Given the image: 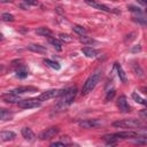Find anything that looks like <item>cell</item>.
Returning a JSON list of instances; mask_svg holds the SVG:
<instances>
[{
	"label": "cell",
	"instance_id": "277c9868",
	"mask_svg": "<svg viewBox=\"0 0 147 147\" xmlns=\"http://www.w3.org/2000/svg\"><path fill=\"white\" fill-rule=\"evenodd\" d=\"M40 100L39 99H25V100H20L17 102L18 107L22 109H31V108H37L40 106Z\"/></svg>",
	"mask_w": 147,
	"mask_h": 147
},
{
	"label": "cell",
	"instance_id": "e0dca14e",
	"mask_svg": "<svg viewBox=\"0 0 147 147\" xmlns=\"http://www.w3.org/2000/svg\"><path fill=\"white\" fill-rule=\"evenodd\" d=\"M82 52L87 57H95L96 54H98V52L94 48H92V47H83L82 48Z\"/></svg>",
	"mask_w": 147,
	"mask_h": 147
},
{
	"label": "cell",
	"instance_id": "6da1fadb",
	"mask_svg": "<svg viewBox=\"0 0 147 147\" xmlns=\"http://www.w3.org/2000/svg\"><path fill=\"white\" fill-rule=\"evenodd\" d=\"M101 76H102V70H101V69H96V70L87 78V80L85 82V84H84V86H83V90H82V94L85 95V94H87L88 92H91V91L96 86V84L100 82Z\"/></svg>",
	"mask_w": 147,
	"mask_h": 147
},
{
	"label": "cell",
	"instance_id": "8fae6325",
	"mask_svg": "<svg viewBox=\"0 0 147 147\" xmlns=\"http://www.w3.org/2000/svg\"><path fill=\"white\" fill-rule=\"evenodd\" d=\"M37 87L34 86H20L16 87L15 90H13L11 92L16 93V94H23V93H32V92H37Z\"/></svg>",
	"mask_w": 147,
	"mask_h": 147
},
{
	"label": "cell",
	"instance_id": "e575fe53",
	"mask_svg": "<svg viewBox=\"0 0 147 147\" xmlns=\"http://www.w3.org/2000/svg\"><path fill=\"white\" fill-rule=\"evenodd\" d=\"M138 1H139V2H140L142 6H145V5H146V0H138Z\"/></svg>",
	"mask_w": 147,
	"mask_h": 147
},
{
	"label": "cell",
	"instance_id": "30bf717a",
	"mask_svg": "<svg viewBox=\"0 0 147 147\" xmlns=\"http://www.w3.org/2000/svg\"><path fill=\"white\" fill-rule=\"evenodd\" d=\"M84 2H85L86 5H88V6L93 7V8H95V9H100V10H103V11H107V13L111 11V9H109L106 5L99 3V2H96V1H94V0H84Z\"/></svg>",
	"mask_w": 147,
	"mask_h": 147
},
{
	"label": "cell",
	"instance_id": "d4e9b609",
	"mask_svg": "<svg viewBox=\"0 0 147 147\" xmlns=\"http://www.w3.org/2000/svg\"><path fill=\"white\" fill-rule=\"evenodd\" d=\"M132 99L136 101V102H138V103H141V105H144V106H146V100L145 99H142L139 94H137L136 92H133L132 93Z\"/></svg>",
	"mask_w": 147,
	"mask_h": 147
},
{
	"label": "cell",
	"instance_id": "4dcf8cb0",
	"mask_svg": "<svg viewBox=\"0 0 147 147\" xmlns=\"http://www.w3.org/2000/svg\"><path fill=\"white\" fill-rule=\"evenodd\" d=\"M80 41H82V42H84V44H92V42H93V40H92V39H90V38H86V37H83V38H80Z\"/></svg>",
	"mask_w": 147,
	"mask_h": 147
},
{
	"label": "cell",
	"instance_id": "8d00e7d4",
	"mask_svg": "<svg viewBox=\"0 0 147 147\" xmlns=\"http://www.w3.org/2000/svg\"><path fill=\"white\" fill-rule=\"evenodd\" d=\"M0 68H1V65H0Z\"/></svg>",
	"mask_w": 147,
	"mask_h": 147
},
{
	"label": "cell",
	"instance_id": "d6986e66",
	"mask_svg": "<svg viewBox=\"0 0 147 147\" xmlns=\"http://www.w3.org/2000/svg\"><path fill=\"white\" fill-rule=\"evenodd\" d=\"M36 33L39 34V36H45V37H48L52 34V31L48 29V28H45V26H41V28H38L36 30Z\"/></svg>",
	"mask_w": 147,
	"mask_h": 147
},
{
	"label": "cell",
	"instance_id": "f1b7e54d",
	"mask_svg": "<svg viewBox=\"0 0 147 147\" xmlns=\"http://www.w3.org/2000/svg\"><path fill=\"white\" fill-rule=\"evenodd\" d=\"M60 39L61 40H64V41H71L72 40V38L69 34H67V33H61L60 34Z\"/></svg>",
	"mask_w": 147,
	"mask_h": 147
},
{
	"label": "cell",
	"instance_id": "7c38bea8",
	"mask_svg": "<svg viewBox=\"0 0 147 147\" xmlns=\"http://www.w3.org/2000/svg\"><path fill=\"white\" fill-rule=\"evenodd\" d=\"M114 134L117 139H129V138L136 137L138 133L133 132V131H122V132H117V133H114Z\"/></svg>",
	"mask_w": 147,
	"mask_h": 147
},
{
	"label": "cell",
	"instance_id": "484cf974",
	"mask_svg": "<svg viewBox=\"0 0 147 147\" xmlns=\"http://www.w3.org/2000/svg\"><path fill=\"white\" fill-rule=\"evenodd\" d=\"M132 68H133V71H134V74H136L137 76L142 77L144 71H142V69L140 68V65H139V64H133V65H132Z\"/></svg>",
	"mask_w": 147,
	"mask_h": 147
},
{
	"label": "cell",
	"instance_id": "d590c367",
	"mask_svg": "<svg viewBox=\"0 0 147 147\" xmlns=\"http://www.w3.org/2000/svg\"><path fill=\"white\" fill-rule=\"evenodd\" d=\"M2 38H3V37H2V34L0 33V40H2Z\"/></svg>",
	"mask_w": 147,
	"mask_h": 147
},
{
	"label": "cell",
	"instance_id": "5b68a950",
	"mask_svg": "<svg viewBox=\"0 0 147 147\" xmlns=\"http://www.w3.org/2000/svg\"><path fill=\"white\" fill-rule=\"evenodd\" d=\"M64 92V90H49V91H46L44 93H41L38 99L40 101H46V100H49V99H53L55 96H59V95H62Z\"/></svg>",
	"mask_w": 147,
	"mask_h": 147
},
{
	"label": "cell",
	"instance_id": "d6a6232c",
	"mask_svg": "<svg viewBox=\"0 0 147 147\" xmlns=\"http://www.w3.org/2000/svg\"><path fill=\"white\" fill-rule=\"evenodd\" d=\"M51 146H65V142H63V141H56V142H52L51 144Z\"/></svg>",
	"mask_w": 147,
	"mask_h": 147
},
{
	"label": "cell",
	"instance_id": "7a4b0ae2",
	"mask_svg": "<svg viewBox=\"0 0 147 147\" xmlns=\"http://www.w3.org/2000/svg\"><path fill=\"white\" fill-rule=\"evenodd\" d=\"M76 94H77V87H76V86L64 90V92H63V94H62V96H63V98L61 99L60 103L56 106V109H59V108L63 109V108H65L67 106H69V105L74 101V99H75Z\"/></svg>",
	"mask_w": 147,
	"mask_h": 147
},
{
	"label": "cell",
	"instance_id": "603a6c76",
	"mask_svg": "<svg viewBox=\"0 0 147 147\" xmlns=\"http://www.w3.org/2000/svg\"><path fill=\"white\" fill-rule=\"evenodd\" d=\"M45 63L48 64L51 68H53L55 70H60V68H61V65L56 61H53V60H49V59H45Z\"/></svg>",
	"mask_w": 147,
	"mask_h": 147
},
{
	"label": "cell",
	"instance_id": "ac0fdd59",
	"mask_svg": "<svg viewBox=\"0 0 147 147\" xmlns=\"http://www.w3.org/2000/svg\"><path fill=\"white\" fill-rule=\"evenodd\" d=\"M28 49L32 51V52H37V53H46V47L41 46V45H37V44H31L28 46Z\"/></svg>",
	"mask_w": 147,
	"mask_h": 147
},
{
	"label": "cell",
	"instance_id": "52a82bcc",
	"mask_svg": "<svg viewBox=\"0 0 147 147\" xmlns=\"http://www.w3.org/2000/svg\"><path fill=\"white\" fill-rule=\"evenodd\" d=\"M57 133H59V127L53 126V127H49V129H47L46 131L41 132V133L39 134V138H40L41 140H47V139H51V138L55 137Z\"/></svg>",
	"mask_w": 147,
	"mask_h": 147
},
{
	"label": "cell",
	"instance_id": "3957f363",
	"mask_svg": "<svg viewBox=\"0 0 147 147\" xmlns=\"http://www.w3.org/2000/svg\"><path fill=\"white\" fill-rule=\"evenodd\" d=\"M113 125L115 127H123V129H136V127H140L141 123L139 119L136 118H126V119H121V121H116L113 123Z\"/></svg>",
	"mask_w": 147,
	"mask_h": 147
},
{
	"label": "cell",
	"instance_id": "2e32d148",
	"mask_svg": "<svg viewBox=\"0 0 147 147\" xmlns=\"http://www.w3.org/2000/svg\"><path fill=\"white\" fill-rule=\"evenodd\" d=\"M115 67H116V70H117V74H118V77H119L121 82H122V83H126L127 77H126V74H125V71L123 70L122 65H121L119 63H115Z\"/></svg>",
	"mask_w": 147,
	"mask_h": 147
},
{
	"label": "cell",
	"instance_id": "9a60e30c",
	"mask_svg": "<svg viewBox=\"0 0 147 147\" xmlns=\"http://www.w3.org/2000/svg\"><path fill=\"white\" fill-rule=\"evenodd\" d=\"M15 137H16V134L13 131H2V132H0V139L2 141L13 140V139H15Z\"/></svg>",
	"mask_w": 147,
	"mask_h": 147
},
{
	"label": "cell",
	"instance_id": "1f68e13d",
	"mask_svg": "<svg viewBox=\"0 0 147 147\" xmlns=\"http://www.w3.org/2000/svg\"><path fill=\"white\" fill-rule=\"evenodd\" d=\"M24 2H26L28 5H31V6H37L38 5V1L37 0H23Z\"/></svg>",
	"mask_w": 147,
	"mask_h": 147
},
{
	"label": "cell",
	"instance_id": "83f0119b",
	"mask_svg": "<svg viewBox=\"0 0 147 147\" xmlns=\"http://www.w3.org/2000/svg\"><path fill=\"white\" fill-rule=\"evenodd\" d=\"M114 95H115V90H111V91H108V93H107V95H106V98H105V101L107 102V101H109V100H111V99L114 98Z\"/></svg>",
	"mask_w": 147,
	"mask_h": 147
},
{
	"label": "cell",
	"instance_id": "9c48e42d",
	"mask_svg": "<svg viewBox=\"0 0 147 147\" xmlns=\"http://www.w3.org/2000/svg\"><path fill=\"white\" fill-rule=\"evenodd\" d=\"M117 106L119 108V110L122 113H129L130 111V106L126 101V96L125 95H121L117 100Z\"/></svg>",
	"mask_w": 147,
	"mask_h": 147
},
{
	"label": "cell",
	"instance_id": "cb8c5ba5",
	"mask_svg": "<svg viewBox=\"0 0 147 147\" xmlns=\"http://www.w3.org/2000/svg\"><path fill=\"white\" fill-rule=\"evenodd\" d=\"M49 44L51 45H53L57 51H61V46H62V42H61V40H59V39H55V38H49Z\"/></svg>",
	"mask_w": 147,
	"mask_h": 147
},
{
	"label": "cell",
	"instance_id": "7402d4cb",
	"mask_svg": "<svg viewBox=\"0 0 147 147\" xmlns=\"http://www.w3.org/2000/svg\"><path fill=\"white\" fill-rule=\"evenodd\" d=\"M72 31L74 32H76L77 34H79V36H85V33H86V30H85V28H83L82 25H74L72 26Z\"/></svg>",
	"mask_w": 147,
	"mask_h": 147
},
{
	"label": "cell",
	"instance_id": "ba28073f",
	"mask_svg": "<svg viewBox=\"0 0 147 147\" xmlns=\"http://www.w3.org/2000/svg\"><path fill=\"white\" fill-rule=\"evenodd\" d=\"M1 99L5 101V102H7V103H16V102H18L21 99H20V95L18 94H16V93H14V92H8V93H6V94H3L2 96H1Z\"/></svg>",
	"mask_w": 147,
	"mask_h": 147
},
{
	"label": "cell",
	"instance_id": "f546056e",
	"mask_svg": "<svg viewBox=\"0 0 147 147\" xmlns=\"http://www.w3.org/2000/svg\"><path fill=\"white\" fill-rule=\"evenodd\" d=\"M127 9H130L131 11H134V13H138V14H141V9L138 8V7H134V6H127Z\"/></svg>",
	"mask_w": 147,
	"mask_h": 147
},
{
	"label": "cell",
	"instance_id": "44dd1931",
	"mask_svg": "<svg viewBox=\"0 0 147 147\" xmlns=\"http://www.w3.org/2000/svg\"><path fill=\"white\" fill-rule=\"evenodd\" d=\"M103 140L107 145H115L117 142V138L115 137V134H106L103 136Z\"/></svg>",
	"mask_w": 147,
	"mask_h": 147
},
{
	"label": "cell",
	"instance_id": "8992f818",
	"mask_svg": "<svg viewBox=\"0 0 147 147\" xmlns=\"http://www.w3.org/2000/svg\"><path fill=\"white\" fill-rule=\"evenodd\" d=\"M101 125H102V122L99 119H86V121L79 122V126L84 127V129H94V127H98Z\"/></svg>",
	"mask_w": 147,
	"mask_h": 147
},
{
	"label": "cell",
	"instance_id": "4316f807",
	"mask_svg": "<svg viewBox=\"0 0 147 147\" xmlns=\"http://www.w3.org/2000/svg\"><path fill=\"white\" fill-rule=\"evenodd\" d=\"M1 18L3 21H6V22H13L14 21V16L11 14H9V13H3L2 16H1Z\"/></svg>",
	"mask_w": 147,
	"mask_h": 147
},
{
	"label": "cell",
	"instance_id": "4fadbf2b",
	"mask_svg": "<svg viewBox=\"0 0 147 147\" xmlns=\"http://www.w3.org/2000/svg\"><path fill=\"white\" fill-rule=\"evenodd\" d=\"M22 136H23V138H24L25 140H28V141H33L34 138H36L33 131H32L31 129H29V127L22 129Z\"/></svg>",
	"mask_w": 147,
	"mask_h": 147
},
{
	"label": "cell",
	"instance_id": "5bb4252c",
	"mask_svg": "<svg viewBox=\"0 0 147 147\" xmlns=\"http://www.w3.org/2000/svg\"><path fill=\"white\" fill-rule=\"evenodd\" d=\"M13 117H14V114L10 110H8L6 108H0V119L10 121V119H13Z\"/></svg>",
	"mask_w": 147,
	"mask_h": 147
},
{
	"label": "cell",
	"instance_id": "836d02e7",
	"mask_svg": "<svg viewBox=\"0 0 147 147\" xmlns=\"http://www.w3.org/2000/svg\"><path fill=\"white\" fill-rule=\"evenodd\" d=\"M141 49V47H140V45H137L136 47H133V48H131V52L132 53H137V52H139Z\"/></svg>",
	"mask_w": 147,
	"mask_h": 147
},
{
	"label": "cell",
	"instance_id": "ffe728a7",
	"mask_svg": "<svg viewBox=\"0 0 147 147\" xmlns=\"http://www.w3.org/2000/svg\"><path fill=\"white\" fill-rule=\"evenodd\" d=\"M28 75H29V71L25 67H20L16 70V77H18V78H25V77H28Z\"/></svg>",
	"mask_w": 147,
	"mask_h": 147
}]
</instances>
